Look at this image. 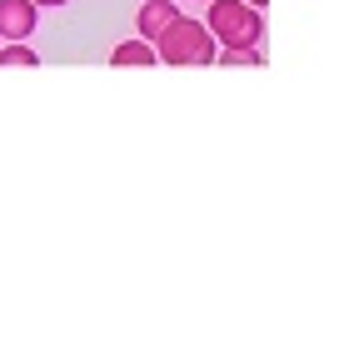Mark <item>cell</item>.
<instances>
[{"instance_id":"obj_1","label":"cell","mask_w":359,"mask_h":359,"mask_svg":"<svg viewBox=\"0 0 359 359\" xmlns=\"http://www.w3.org/2000/svg\"><path fill=\"white\" fill-rule=\"evenodd\" d=\"M205 6H210L205 30L215 35L219 50H259L264 20L255 6H245V0H205Z\"/></svg>"},{"instance_id":"obj_2","label":"cell","mask_w":359,"mask_h":359,"mask_svg":"<svg viewBox=\"0 0 359 359\" xmlns=\"http://www.w3.org/2000/svg\"><path fill=\"white\" fill-rule=\"evenodd\" d=\"M215 35L205 30V20H190V15H175L170 30L155 40V60L160 65H215Z\"/></svg>"},{"instance_id":"obj_3","label":"cell","mask_w":359,"mask_h":359,"mask_svg":"<svg viewBox=\"0 0 359 359\" xmlns=\"http://www.w3.org/2000/svg\"><path fill=\"white\" fill-rule=\"evenodd\" d=\"M40 25L35 0H0V40H30Z\"/></svg>"},{"instance_id":"obj_4","label":"cell","mask_w":359,"mask_h":359,"mask_svg":"<svg viewBox=\"0 0 359 359\" xmlns=\"http://www.w3.org/2000/svg\"><path fill=\"white\" fill-rule=\"evenodd\" d=\"M180 15V6H170V0H145L140 6V15H135V30H140V40H160L165 30H170V20Z\"/></svg>"},{"instance_id":"obj_5","label":"cell","mask_w":359,"mask_h":359,"mask_svg":"<svg viewBox=\"0 0 359 359\" xmlns=\"http://www.w3.org/2000/svg\"><path fill=\"white\" fill-rule=\"evenodd\" d=\"M110 65H160V60H155V45L135 35V40H120L110 50Z\"/></svg>"},{"instance_id":"obj_6","label":"cell","mask_w":359,"mask_h":359,"mask_svg":"<svg viewBox=\"0 0 359 359\" xmlns=\"http://www.w3.org/2000/svg\"><path fill=\"white\" fill-rule=\"evenodd\" d=\"M0 65H40V55L25 40H11V45H0Z\"/></svg>"},{"instance_id":"obj_7","label":"cell","mask_w":359,"mask_h":359,"mask_svg":"<svg viewBox=\"0 0 359 359\" xmlns=\"http://www.w3.org/2000/svg\"><path fill=\"white\" fill-rule=\"evenodd\" d=\"M35 6H70V0H35Z\"/></svg>"},{"instance_id":"obj_8","label":"cell","mask_w":359,"mask_h":359,"mask_svg":"<svg viewBox=\"0 0 359 359\" xmlns=\"http://www.w3.org/2000/svg\"><path fill=\"white\" fill-rule=\"evenodd\" d=\"M245 6H255V11H264V6H269V0H245Z\"/></svg>"},{"instance_id":"obj_9","label":"cell","mask_w":359,"mask_h":359,"mask_svg":"<svg viewBox=\"0 0 359 359\" xmlns=\"http://www.w3.org/2000/svg\"><path fill=\"white\" fill-rule=\"evenodd\" d=\"M200 6H205V0H200Z\"/></svg>"}]
</instances>
